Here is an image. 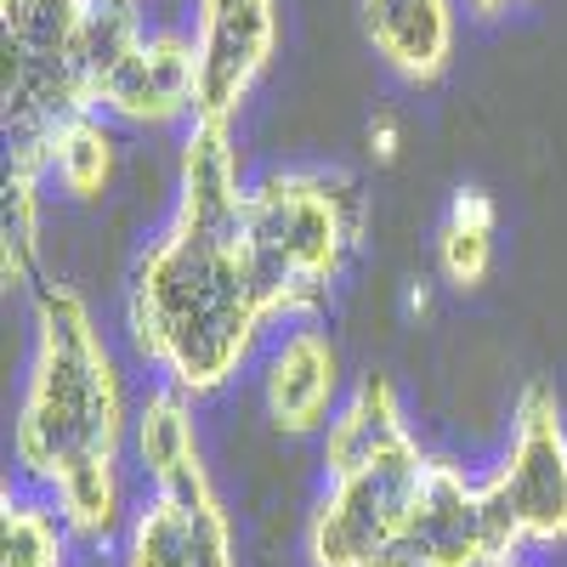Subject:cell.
<instances>
[{"mask_svg":"<svg viewBox=\"0 0 567 567\" xmlns=\"http://www.w3.org/2000/svg\"><path fill=\"white\" fill-rule=\"evenodd\" d=\"M483 483L523 545L567 539V425H561V403L550 386L534 381L516 398L511 449Z\"/></svg>","mask_w":567,"mask_h":567,"instance_id":"7","label":"cell"},{"mask_svg":"<svg viewBox=\"0 0 567 567\" xmlns=\"http://www.w3.org/2000/svg\"><path fill=\"white\" fill-rule=\"evenodd\" d=\"M363 239V194L347 171H272L250 187L245 256L267 318H312Z\"/></svg>","mask_w":567,"mask_h":567,"instance_id":"4","label":"cell"},{"mask_svg":"<svg viewBox=\"0 0 567 567\" xmlns=\"http://www.w3.org/2000/svg\"><path fill=\"white\" fill-rule=\"evenodd\" d=\"M278 0H199L194 58H199V109L194 120H233L250 85L272 63Z\"/></svg>","mask_w":567,"mask_h":567,"instance_id":"8","label":"cell"},{"mask_svg":"<svg viewBox=\"0 0 567 567\" xmlns=\"http://www.w3.org/2000/svg\"><path fill=\"white\" fill-rule=\"evenodd\" d=\"M516 550L523 539L511 534L488 483H471L460 465L432 460L386 567H505Z\"/></svg>","mask_w":567,"mask_h":567,"instance_id":"6","label":"cell"},{"mask_svg":"<svg viewBox=\"0 0 567 567\" xmlns=\"http://www.w3.org/2000/svg\"><path fill=\"white\" fill-rule=\"evenodd\" d=\"M465 7L477 12V18H499L505 7H523V0H465Z\"/></svg>","mask_w":567,"mask_h":567,"instance_id":"19","label":"cell"},{"mask_svg":"<svg viewBox=\"0 0 567 567\" xmlns=\"http://www.w3.org/2000/svg\"><path fill=\"white\" fill-rule=\"evenodd\" d=\"M131 443H136V465L154 494H210V471H205L199 432H194V403H187L182 386L165 381L159 392L136 403Z\"/></svg>","mask_w":567,"mask_h":567,"instance_id":"12","label":"cell"},{"mask_svg":"<svg viewBox=\"0 0 567 567\" xmlns=\"http://www.w3.org/2000/svg\"><path fill=\"white\" fill-rule=\"evenodd\" d=\"M69 528L52 505L0 494V567H69Z\"/></svg>","mask_w":567,"mask_h":567,"instance_id":"17","label":"cell"},{"mask_svg":"<svg viewBox=\"0 0 567 567\" xmlns=\"http://www.w3.org/2000/svg\"><path fill=\"white\" fill-rule=\"evenodd\" d=\"M425 454L403 420V398L386 374H363L323 425V499L307 523L312 567H386L409 511L425 488Z\"/></svg>","mask_w":567,"mask_h":567,"instance_id":"3","label":"cell"},{"mask_svg":"<svg viewBox=\"0 0 567 567\" xmlns=\"http://www.w3.org/2000/svg\"><path fill=\"white\" fill-rule=\"evenodd\" d=\"M369 154L381 159V165H386V159L398 154V125H392V114H381V120L369 125Z\"/></svg>","mask_w":567,"mask_h":567,"instance_id":"18","label":"cell"},{"mask_svg":"<svg viewBox=\"0 0 567 567\" xmlns=\"http://www.w3.org/2000/svg\"><path fill=\"white\" fill-rule=\"evenodd\" d=\"M91 109L125 125H176L199 109V58L187 34H148L97 85Z\"/></svg>","mask_w":567,"mask_h":567,"instance_id":"9","label":"cell"},{"mask_svg":"<svg viewBox=\"0 0 567 567\" xmlns=\"http://www.w3.org/2000/svg\"><path fill=\"white\" fill-rule=\"evenodd\" d=\"M91 0H0L7 34V165L45 182V154L69 120L97 114L85 97V34Z\"/></svg>","mask_w":567,"mask_h":567,"instance_id":"5","label":"cell"},{"mask_svg":"<svg viewBox=\"0 0 567 567\" xmlns=\"http://www.w3.org/2000/svg\"><path fill=\"white\" fill-rule=\"evenodd\" d=\"M114 176V136L97 114H80L58 131L45 154V182H58L69 199H97Z\"/></svg>","mask_w":567,"mask_h":567,"instance_id":"15","label":"cell"},{"mask_svg":"<svg viewBox=\"0 0 567 567\" xmlns=\"http://www.w3.org/2000/svg\"><path fill=\"white\" fill-rule=\"evenodd\" d=\"M125 323L136 358L187 398L227 386L272 323L245 256V216H199L176 205L131 272Z\"/></svg>","mask_w":567,"mask_h":567,"instance_id":"2","label":"cell"},{"mask_svg":"<svg viewBox=\"0 0 567 567\" xmlns=\"http://www.w3.org/2000/svg\"><path fill=\"white\" fill-rule=\"evenodd\" d=\"M494 227H499V210L483 187H460L443 227H437V267L454 290H477L488 278V261H494Z\"/></svg>","mask_w":567,"mask_h":567,"instance_id":"14","label":"cell"},{"mask_svg":"<svg viewBox=\"0 0 567 567\" xmlns=\"http://www.w3.org/2000/svg\"><path fill=\"white\" fill-rule=\"evenodd\" d=\"M505 567H516V561H505Z\"/></svg>","mask_w":567,"mask_h":567,"instance_id":"20","label":"cell"},{"mask_svg":"<svg viewBox=\"0 0 567 567\" xmlns=\"http://www.w3.org/2000/svg\"><path fill=\"white\" fill-rule=\"evenodd\" d=\"M336 392H341V358H336V341L323 336L318 323H301L290 329L272 358H267V374H261V398H267V420L278 425L284 437H307V432H323L329 409H336Z\"/></svg>","mask_w":567,"mask_h":567,"instance_id":"11","label":"cell"},{"mask_svg":"<svg viewBox=\"0 0 567 567\" xmlns=\"http://www.w3.org/2000/svg\"><path fill=\"white\" fill-rule=\"evenodd\" d=\"M125 567H239L233 523L210 494H154L125 528Z\"/></svg>","mask_w":567,"mask_h":567,"instance_id":"10","label":"cell"},{"mask_svg":"<svg viewBox=\"0 0 567 567\" xmlns=\"http://www.w3.org/2000/svg\"><path fill=\"white\" fill-rule=\"evenodd\" d=\"M363 34L398 80L432 85L454 58V0H363Z\"/></svg>","mask_w":567,"mask_h":567,"instance_id":"13","label":"cell"},{"mask_svg":"<svg viewBox=\"0 0 567 567\" xmlns=\"http://www.w3.org/2000/svg\"><path fill=\"white\" fill-rule=\"evenodd\" d=\"M131 432L125 386L85 296L34 284V352L12 420V460L52 494V511L80 545H109L125 516L120 449Z\"/></svg>","mask_w":567,"mask_h":567,"instance_id":"1","label":"cell"},{"mask_svg":"<svg viewBox=\"0 0 567 567\" xmlns=\"http://www.w3.org/2000/svg\"><path fill=\"white\" fill-rule=\"evenodd\" d=\"M40 176L7 165V205H0V278L7 290L40 284Z\"/></svg>","mask_w":567,"mask_h":567,"instance_id":"16","label":"cell"}]
</instances>
